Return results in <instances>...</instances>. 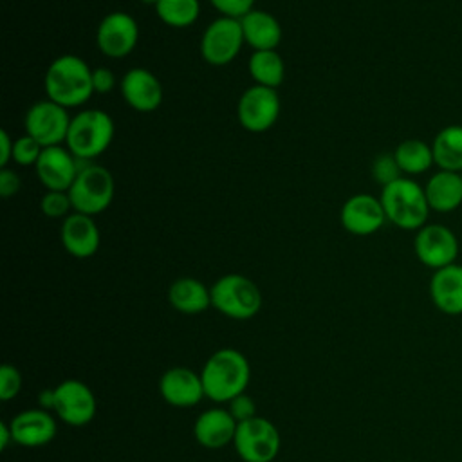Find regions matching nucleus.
<instances>
[{
	"mask_svg": "<svg viewBox=\"0 0 462 462\" xmlns=\"http://www.w3.org/2000/svg\"><path fill=\"white\" fill-rule=\"evenodd\" d=\"M92 70L88 63L76 54H61L54 58L43 76L47 99L65 106H83L94 96Z\"/></svg>",
	"mask_w": 462,
	"mask_h": 462,
	"instance_id": "f257e3e1",
	"label": "nucleus"
},
{
	"mask_svg": "<svg viewBox=\"0 0 462 462\" xmlns=\"http://www.w3.org/2000/svg\"><path fill=\"white\" fill-rule=\"evenodd\" d=\"M200 379L206 397L215 402H229L245 392L251 379V366L242 352L220 348L206 361Z\"/></svg>",
	"mask_w": 462,
	"mask_h": 462,
	"instance_id": "f03ea898",
	"label": "nucleus"
},
{
	"mask_svg": "<svg viewBox=\"0 0 462 462\" xmlns=\"http://www.w3.org/2000/svg\"><path fill=\"white\" fill-rule=\"evenodd\" d=\"M379 200L386 220L402 231H419L428 224L431 209L424 188L408 177L383 186Z\"/></svg>",
	"mask_w": 462,
	"mask_h": 462,
	"instance_id": "7ed1b4c3",
	"label": "nucleus"
},
{
	"mask_svg": "<svg viewBox=\"0 0 462 462\" xmlns=\"http://www.w3.org/2000/svg\"><path fill=\"white\" fill-rule=\"evenodd\" d=\"M116 135L112 116L101 108H83L72 116L65 146L78 161L92 162L103 155Z\"/></svg>",
	"mask_w": 462,
	"mask_h": 462,
	"instance_id": "20e7f679",
	"label": "nucleus"
},
{
	"mask_svg": "<svg viewBox=\"0 0 462 462\" xmlns=\"http://www.w3.org/2000/svg\"><path fill=\"white\" fill-rule=\"evenodd\" d=\"M69 197L74 211L96 217L108 209L116 197L114 175L101 164L87 162L79 166L76 180L69 188Z\"/></svg>",
	"mask_w": 462,
	"mask_h": 462,
	"instance_id": "39448f33",
	"label": "nucleus"
},
{
	"mask_svg": "<svg viewBox=\"0 0 462 462\" xmlns=\"http://www.w3.org/2000/svg\"><path fill=\"white\" fill-rule=\"evenodd\" d=\"M209 289L211 307L231 319H249L262 309V292L258 285L244 274H224Z\"/></svg>",
	"mask_w": 462,
	"mask_h": 462,
	"instance_id": "423d86ee",
	"label": "nucleus"
},
{
	"mask_svg": "<svg viewBox=\"0 0 462 462\" xmlns=\"http://www.w3.org/2000/svg\"><path fill=\"white\" fill-rule=\"evenodd\" d=\"M245 45L238 18L218 16L208 23L200 38V56L208 65H229Z\"/></svg>",
	"mask_w": 462,
	"mask_h": 462,
	"instance_id": "0eeeda50",
	"label": "nucleus"
},
{
	"mask_svg": "<svg viewBox=\"0 0 462 462\" xmlns=\"http://www.w3.org/2000/svg\"><path fill=\"white\" fill-rule=\"evenodd\" d=\"M72 116L69 108L52 99H40L32 103L23 117L25 134L34 137L43 148L65 144Z\"/></svg>",
	"mask_w": 462,
	"mask_h": 462,
	"instance_id": "6e6552de",
	"label": "nucleus"
},
{
	"mask_svg": "<svg viewBox=\"0 0 462 462\" xmlns=\"http://www.w3.org/2000/svg\"><path fill=\"white\" fill-rule=\"evenodd\" d=\"M282 110V101L276 88L251 85L245 88L236 103V119L240 126L251 134L271 130Z\"/></svg>",
	"mask_w": 462,
	"mask_h": 462,
	"instance_id": "1a4fd4ad",
	"label": "nucleus"
},
{
	"mask_svg": "<svg viewBox=\"0 0 462 462\" xmlns=\"http://www.w3.org/2000/svg\"><path fill=\"white\" fill-rule=\"evenodd\" d=\"M233 444L244 462H273L280 451V433L269 419L256 415L238 422Z\"/></svg>",
	"mask_w": 462,
	"mask_h": 462,
	"instance_id": "9d476101",
	"label": "nucleus"
},
{
	"mask_svg": "<svg viewBox=\"0 0 462 462\" xmlns=\"http://www.w3.org/2000/svg\"><path fill=\"white\" fill-rule=\"evenodd\" d=\"M139 42V25L130 13L112 11L101 18L96 29L97 51L110 58L121 60L134 52Z\"/></svg>",
	"mask_w": 462,
	"mask_h": 462,
	"instance_id": "9b49d317",
	"label": "nucleus"
},
{
	"mask_svg": "<svg viewBox=\"0 0 462 462\" xmlns=\"http://www.w3.org/2000/svg\"><path fill=\"white\" fill-rule=\"evenodd\" d=\"M413 251L422 265L437 271L455 263L458 256V238L442 224H426L415 233Z\"/></svg>",
	"mask_w": 462,
	"mask_h": 462,
	"instance_id": "f8f14e48",
	"label": "nucleus"
},
{
	"mask_svg": "<svg viewBox=\"0 0 462 462\" xmlns=\"http://www.w3.org/2000/svg\"><path fill=\"white\" fill-rule=\"evenodd\" d=\"M341 227L356 236H370L377 233L386 220L379 197L370 193L350 195L339 209Z\"/></svg>",
	"mask_w": 462,
	"mask_h": 462,
	"instance_id": "ddd939ff",
	"label": "nucleus"
},
{
	"mask_svg": "<svg viewBox=\"0 0 462 462\" xmlns=\"http://www.w3.org/2000/svg\"><path fill=\"white\" fill-rule=\"evenodd\" d=\"M52 408L65 424L85 426L96 415V397L85 383L67 379L54 388Z\"/></svg>",
	"mask_w": 462,
	"mask_h": 462,
	"instance_id": "4468645a",
	"label": "nucleus"
},
{
	"mask_svg": "<svg viewBox=\"0 0 462 462\" xmlns=\"http://www.w3.org/2000/svg\"><path fill=\"white\" fill-rule=\"evenodd\" d=\"M119 92L125 103L141 114L155 112L164 97L161 79L144 67H134L119 79Z\"/></svg>",
	"mask_w": 462,
	"mask_h": 462,
	"instance_id": "2eb2a0df",
	"label": "nucleus"
},
{
	"mask_svg": "<svg viewBox=\"0 0 462 462\" xmlns=\"http://www.w3.org/2000/svg\"><path fill=\"white\" fill-rule=\"evenodd\" d=\"M34 171L47 191H69L79 171V161L65 144L47 146L43 148Z\"/></svg>",
	"mask_w": 462,
	"mask_h": 462,
	"instance_id": "dca6fc26",
	"label": "nucleus"
},
{
	"mask_svg": "<svg viewBox=\"0 0 462 462\" xmlns=\"http://www.w3.org/2000/svg\"><path fill=\"white\" fill-rule=\"evenodd\" d=\"M60 238L63 249L74 258H90L101 245L99 227L90 215L72 211L63 218L60 227Z\"/></svg>",
	"mask_w": 462,
	"mask_h": 462,
	"instance_id": "f3484780",
	"label": "nucleus"
},
{
	"mask_svg": "<svg viewBox=\"0 0 462 462\" xmlns=\"http://www.w3.org/2000/svg\"><path fill=\"white\" fill-rule=\"evenodd\" d=\"M159 392L168 404L177 408L195 406L206 395L200 374L184 366L166 370L159 381Z\"/></svg>",
	"mask_w": 462,
	"mask_h": 462,
	"instance_id": "a211bd4d",
	"label": "nucleus"
},
{
	"mask_svg": "<svg viewBox=\"0 0 462 462\" xmlns=\"http://www.w3.org/2000/svg\"><path fill=\"white\" fill-rule=\"evenodd\" d=\"M238 422L233 419L229 410L209 408L202 411L193 426V435L202 448L220 449L233 442Z\"/></svg>",
	"mask_w": 462,
	"mask_h": 462,
	"instance_id": "6ab92c4d",
	"label": "nucleus"
},
{
	"mask_svg": "<svg viewBox=\"0 0 462 462\" xmlns=\"http://www.w3.org/2000/svg\"><path fill=\"white\" fill-rule=\"evenodd\" d=\"M13 442L25 448L49 444L56 437V420L45 410H25L11 422Z\"/></svg>",
	"mask_w": 462,
	"mask_h": 462,
	"instance_id": "aec40b11",
	"label": "nucleus"
},
{
	"mask_svg": "<svg viewBox=\"0 0 462 462\" xmlns=\"http://www.w3.org/2000/svg\"><path fill=\"white\" fill-rule=\"evenodd\" d=\"M430 296L440 312L448 316L462 314V265L451 263L433 271Z\"/></svg>",
	"mask_w": 462,
	"mask_h": 462,
	"instance_id": "412c9836",
	"label": "nucleus"
},
{
	"mask_svg": "<svg viewBox=\"0 0 462 462\" xmlns=\"http://www.w3.org/2000/svg\"><path fill=\"white\" fill-rule=\"evenodd\" d=\"M240 20L245 45L253 51H276L282 42V25L278 18L262 9H251Z\"/></svg>",
	"mask_w": 462,
	"mask_h": 462,
	"instance_id": "4be33fe9",
	"label": "nucleus"
},
{
	"mask_svg": "<svg viewBox=\"0 0 462 462\" xmlns=\"http://www.w3.org/2000/svg\"><path fill=\"white\" fill-rule=\"evenodd\" d=\"M424 193L430 209L437 213H451L462 204V177L458 171L439 170L428 179Z\"/></svg>",
	"mask_w": 462,
	"mask_h": 462,
	"instance_id": "5701e85b",
	"label": "nucleus"
},
{
	"mask_svg": "<svg viewBox=\"0 0 462 462\" xmlns=\"http://www.w3.org/2000/svg\"><path fill=\"white\" fill-rule=\"evenodd\" d=\"M168 301L182 314H199L211 307V289L197 278L182 276L168 287Z\"/></svg>",
	"mask_w": 462,
	"mask_h": 462,
	"instance_id": "b1692460",
	"label": "nucleus"
},
{
	"mask_svg": "<svg viewBox=\"0 0 462 462\" xmlns=\"http://www.w3.org/2000/svg\"><path fill=\"white\" fill-rule=\"evenodd\" d=\"M433 159L439 170L462 171V125L444 126L431 143Z\"/></svg>",
	"mask_w": 462,
	"mask_h": 462,
	"instance_id": "393cba45",
	"label": "nucleus"
},
{
	"mask_svg": "<svg viewBox=\"0 0 462 462\" xmlns=\"http://www.w3.org/2000/svg\"><path fill=\"white\" fill-rule=\"evenodd\" d=\"M247 70L254 85L278 88L285 79V61L278 51H253Z\"/></svg>",
	"mask_w": 462,
	"mask_h": 462,
	"instance_id": "a878e982",
	"label": "nucleus"
},
{
	"mask_svg": "<svg viewBox=\"0 0 462 462\" xmlns=\"http://www.w3.org/2000/svg\"><path fill=\"white\" fill-rule=\"evenodd\" d=\"M393 155L404 175H420L435 164L431 144L417 137L401 141L393 150Z\"/></svg>",
	"mask_w": 462,
	"mask_h": 462,
	"instance_id": "bb28decb",
	"label": "nucleus"
},
{
	"mask_svg": "<svg viewBox=\"0 0 462 462\" xmlns=\"http://www.w3.org/2000/svg\"><path fill=\"white\" fill-rule=\"evenodd\" d=\"M153 9L157 18L171 29L191 27L200 16L199 0H159Z\"/></svg>",
	"mask_w": 462,
	"mask_h": 462,
	"instance_id": "cd10ccee",
	"label": "nucleus"
},
{
	"mask_svg": "<svg viewBox=\"0 0 462 462\" xmlns=\"http://www.w3.org/2000/svg\"><path fill=\"white\" fill-rule=\"evenodd\" d=\"M40 209L49 218H67L74 211L69 191H45L40 199Z\"/></svg>",
	"mask_w": 462,
	"mask_h": 462,
	"instance_id": "c85d7f7f",
	"label": "nucleus"
},
{
	"mask_svg": "<svg viewBox=\"0 0 462 462\" xmlns=\"http://www.w3.org/2000/svg\"><path fill=\"white\" fill-rule=\"evenodd\" d=\"M42 152H43V146L34 137L23 134L14 139L13 162L18 166H36Z\"/></svg>",
	"mask_w": 462,
	"mask_h": 462,
	"instance_id": "c756f323",
	"label": "nucleus"
},
{
	"mask_svg": "<svg viewBox=\"0 0 462 462\" xmlns=\"http://www.w3.org/2000/svg\"><path fill=\"white\" fill-rule=\"evenodd\" d=\"M372 177L383 186L404 177L397 161H395V155L393 152L392 153H379L374 162H372Z\"/></svg>",
	"mask_w": 462,
	"mask_h": 462,
	"instance_id": "7c9ffc66",
	"label": "nucleus"
},
{
	"mask_svg": "<svg viewBox=\"0 0 462 462\" xmlns=\"http://www.w3.org/2000/svg\"><path fill=\"white\" fill-rule=\"evenodd\" d=\"M22 388V375L16 366L5 363L0 368V399L9 401L18 395Z\"/></svg>",
	"mask_w": 462,
	"mask_h": 462,
	"instance_id": "2f4dec72",
	"label": "nucleus"
},
{
	"mask_svg": "<svg viewBox=\"0 0 462 462\" xmlns=\"http://www.w3.org/2000/svg\"><path fill=\"white\" fill-rule=\"evenodd\" d=\"M209 4L220 13V16L242 18L254 9V0H209Z\"/></svg>",
	"mask_w": 462,
	"mask_h": 462,
	"instance_id": "473e14b6",
	"label": "nucleus"
},
{
	"mask_svg": "<svg viewBox=\"0 0 462 462\" xmlns=\"http://www.w3.org/2000/svg\"><path fill=\"white\" fill-rule=\"evenodd\" d=\"M227 410L236 422H244L247 419L256 417V404H254L253 397H249L245 393H240L235 399H231Z\"/></svg>",
	"mask_w": 462,
	"mask_h": 462,
	"instance_id": "72a5a7b5",
	"label": "nucleus"
},
{
	"mask_svg": "<svg viewBox=\"0 0 462 462\" xmlns=\"http://www.w3.org/2000/svg\"><path fill=\"white\" fill-rule=\"evenodd\" d=\"M92 85L94 94H110L117 85V78L108 67H97L92 70Z\"/></svg>",
	"mask_w": 462,
	"mask_h": 462,
	"instance_id": "f704fd0d",
	"label": "nucleus"
},
{
	"mask_svg": "<svg viewBox=\"0 0 462 462\" xmlns=\"http://www.w3.org/2000/svg\"><path fill=\"white\" fill-rule=\"evenodd\" d=\"M20 186H22V180L14 170H11L9 166L0 168V195L4 199L14 197L20 191Z\"/></svg>",
	"mask_w": 462,
	"mask_h": 462,
	"instance_id": "c9c22d12",
	"label": "nucleus"
},
{
	"mask_svg": "<svg viewBox=\"0 0 462 462\" xmlns=\"http://www.w3.org/2000/svg\"><path fill=\"white\" fill-rule=\"evenodd\" d=\"M13 148L14 139L9 135L7 130H0V168H7L13 161Z\"/></svg>",
	"mask_w": 462,
	"mask_h": 462,
	"instance_id": "e433bc0d",
	"label": "nucleus"
},
{
	"mask_svg": "<svg viewBox=\"0 0 462 462\" xmlns=\"http://www.w3.org/2000/svg\"><path fill=\"white\" fill-rule=\"evenodd\" d=\"M38 401H40V404H42V406H45V408H52V406H54V388H49V390L40 392Z\"/></svg>",
	"mask_w": 462,
	"mask_h": 462,
	"instance_id": "4c0bfd02",
	"label": "nucleus"
},
{
	"mask_svg": "<svg viewBox=\"0 0 462 462\" xmlns=\"http://www.w3.org/2000/svg\"><path fill=\"white\" fill-rule=\"evenodd\" d=\"M9 440H13V433H11V426L7 422H0V444L2 449L7 448Z\"/></svg>",
	"mask_w": 462,
	"mask_h": 462,
	"instance_id": "58836bf2",
	"label": "nucleus"
},
{
	"mask_svg": "<svg viewBox=\"0 0 462 462\" xmlns=\"http://www.w3.org/2000/svg\"><path fill=\"white\" fill-rule=\"evenodd\" d=\"M139 2H141V4H146V5H152V7H155L159 0H139Z\"/></svg>",
	"mask_w": 462,
	"mask_h": 462,
	"instance_id": "ea45409f",
	"label": "nucleus"
},
{
	"mask_svg": "<svg viewBox=\"0 0 462 462\" xmlns=\"http://www.w3.org/2000/svg\"><path fill=\"white\" fill-rule=\"evenodd\" d=\"M460 177H462V171H460Z\"/></svg>",
	"mask_w": 462,
	"mask_h": 462,
	"instance_id": "a19ab883",
	"label": "nucleus"
}]
</instances>
